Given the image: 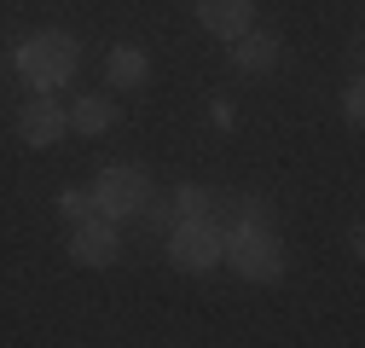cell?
I'll return each mask as SVG.
<instances>
[{
    "instance_id": "1",
    "label": "cell",
    "mask_w": 365,
    "mask_h": 348,
    "mask_svg": "<svg viewBox=\"0 0 365 348\" xmlns=\"http://www.w3.org/2000/svg\"><path fill=\"white\" fill-rule=\"evenodd\" d=\"M12 58H18V70H24V81L35 93H58L76 76V64H81V47H76L70 29H35L29 41H18Z\"/></svg>"
},
{
    "instance_id": "2",
    "label": "cell",
    "mask_w": 365,
    "mask_h": 348,
    "mask_svg": "<svg viewBox=\"0 0 365 348\" xmlns=\"http://www.w3.org/2000/svg\"><path fill=\"white\" fill-rule=\"evenodd\" d=\"M220 261H232V273L250 279V285H272V279H284V267H290V255H284V244H279L272 227H238V232H226V255Z\"/></svg>"
},
{
    "instance_id": "3",
    "label": "cell",
    "mask_w": 365,
    "mask_h": 348,
    "mask_svg": "<svg viewBox=\"0 0 365 348\" xmlns=\"http://www.w3.org/2000/svg\"><path fill=\"white\" fill-rule=\"evenodd\" d=\"M220 255H226V232L209 215H186V221L168 227V261L180 273H209V267H220Z\"/></svg>"
},
{
    "instance_id": "4",
    "label": "cell",
    "mask_w": 365,
    "mask_h": 348,
    "mask_svg": "<svg viewBox=\"0 0 365 348\" xmlns=\"http://www.w3.org/2000/svg\"><path fill=\"white\" fill-rule=\"evenodd\" d=\"M87 192L99 198V215H105V221H128V215L145 209V198H151V174L133 168V163H110V168H99V180L87 186Z\"/></svg>"
},
{
    "instance_id": "5",
    "label": "cell",
    "mask_w": 365,
    "mask_h": 348,
    "mask_svg": "<svg viewBox=\"0 0 365 348\" xmlns=\"http://www.w3.org/2000/svg\"><path fill=\"white\" fill-rule=\"evenodd\" d=\"M70 261L76 267H110V261L122 255V232L116 221H105V215H93V221H70Z\"/></svg>"
},
{
    "instance_id": "6",
    "label": "cell",
    "mask_w": 365,
    "mask_h": 348,
    "mask_svg": "<svg viewBox=\"0 0 365 348\" xmlns=\"http://www.w3.org/2000/svg\"><path fill=\"white\" fill-rule=\"evenodd\" d=\"M64 134H70V116H64V105H53V93H35L18 111V140L24 145H58Z\"/></svg>"
},
{
    "instance_id": "7",
    "label": "cell",
    "mask_w": 365,
    "mask_h": 348,
    "mask_svg": "<svg viewBox=\"0 0 365 348\" xmlns=\"http://www.w3.org/2000/svg\"><path fill=\"white\" fill-rule=\"evenodd\" d=\"M232 64H238L244 76H267V70H279V64H284V41L250 24V29L232 41Z\"/></svg>"
},
{
    "instance_id": "8",
    "label": "cell",
    "mask_w": 365,
    "mask_h": 348,
    "mask_svg": "<svg viewBox=\"0 0 365 348\" xmlns=\"http://www.w3.org/2000/svg\"><path fill=\"white\" fill-rule=\"evenodd\" d=\"M197 24L209 29V35H220V41H238L250 24H255V0H197Z\"/></svg>"
},
{
    "instance_id": "9",
    "label": "cell",
    "mask_w": 365,
    "mask_h": 348,
    "mask_svg": "<svg viewBox=\"0 0 365 348\" xmlns=\"http://www.w3.org/2000/svg\"><path fill=\"white\" fill-rule=\"evenodd\" d=\"M105 76H110V87H145V81H151V58H145V47L116 41V47L105 53Z\"/></svg>"
},
{
    "instance_id": "10",
    "label": "cell",
    "mask_w": 365,
    "mask_h": 348,
    "mask_svg": "<svg viewBox=\"0 0 365 348\" xmlns=\"http://www.w3.org/2000/svg\"><path fill=\"white\" fill-rule=\"evenodd\" d=\"M64 116H70V128H76L81 140H99L105 128L116 122V99H105V93H87V99H76Z\"/></svg>"
},
{
    "instance_id": "11",
    "label": "cell",
    "mask_w": 365,
    "mask_h": 348,
    "mask_svg": "<svg viewBox=\"0 0 365 348\" xmlns=\"http://www.w3.org/2000/svg\"><path fill=\"white\" fill-rule=\"evenodd\" d=\"M238 227H279V215L261 192H232V227L226 232H238Z\"/></svg>"
},
{
    "instance_id": "12",
    "label": "cell",
    "mask_w": 365,
    "mask_h": 348,
    "mask_svg": "<svg viewBox=\"0 0 365 348\" xmlns=\"http://www.w3.org/2000/svg\"><path fill=\"white\" fill-rule=\"evenodd\" d=\"M58 209H64V221H93V215H99V198L87 192V186H70V192H58Z\"/></svg>"
},
{
    "instance_id": "13",
    "label": "cell",
    "mask_w": 365,
    "mask_h": 348,
    "mask_svg": "<svg viewBox=\"0 0 365 348\" xmlns=\"http://www.w3.org/2000/svg\"><path fill=\"white\" fill-rule=\"evenodd\" d=\"M174 215H180V221H186V215H203L209 209V186H174Z\"/></svg>"
},
{
    "instance_id": "14",
    "label": "cell",
    "mask_w": 365,
    "mask_h": 348,
    "mask_svg": "<svg viewBox=\"0 0 365 348\" xmlns=\"http://www.w3.org/2000/svg\"><path fill=\"white\" fill-rule=\"evenodd\" d=\"M342 116H348V122H365V87H359V81L342 87Z\"/></svg>"
}]
</instances>
